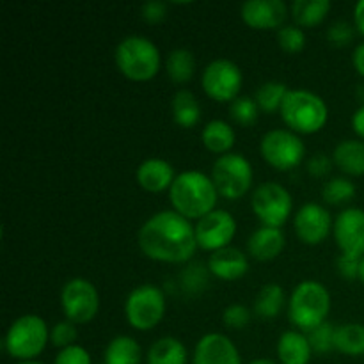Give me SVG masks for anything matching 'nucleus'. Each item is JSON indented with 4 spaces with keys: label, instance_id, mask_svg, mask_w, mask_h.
I'll return each instance as SVG.
<instances>
[{
    "label": "nucleus",
    "instance_id": "nucleus-1",
    "mask_svg": "<svg viewBox=\"0 0 364 364\" xmlns=\"http://www.w3.org/2000/svg\"><path fill=\"white\" fill-rule=\"evenodd\" d=\"M137 240L149 259L162 263H183L198 249L196 226L174 210H164L149 217L139 230Z\"/></svg>",
    "mask_w": 364,
    "mask_h": 364
},
{
    "label": "nucleus",
    "instance_id": "nucleus-2",
    "mask_svg": "<svg viewBox=\"0 0 364 364\" xmlns=\"http://www.w3.org/2000/svg\"><path fill=\"white\" fill-rule=\"evenodd\" d=\"M217 188L210 176L201 171H183L174 178L169 188V198L174 212L187 219H203L215 210Z\"/></svg>",
    "mask_w": 364,
    "mask_h": 364
},
{
    "label": "nucleus",
    "instance_id": "nucleus-3",
    "mask_svg": "<svg viewBox=\"0 0 364 364\" xmlns=\"http://www.w3.org/2000/svg\"><path fill=\"white\" fill-rule=\"evenodd\" d=\"M331 311V294L318 281H302L291 294L288 302V315L291 323L304 333L327 322Z\"/></svg>",
    "mask_w": 364,
    "mask_h": 364
},
{
    "label": "nucleus",
    "instance_id": "nucleus-4",
    "mask_svg": "<svg viewBox=\"0 0 364 364\" xmlns=\"http://www.w3.org/2000/svg\"><path fill=\"white\" fill-rule=\"evenodd\" d=\"M279 112L284 123L299 134H315L322 130L329 117L326 102L308 89H290Z\"/></svg>",
    "mask_w": 364,
    "mask_h": 364
},
{
    "label": "nucleus",
    "instance_id": "nucleus-5",
    "mask_svg": "<svg viewBox=\"0 0 364 364\" xmlns=\"http://www.w3.org/2000/svg\"><path fill=\"white\" fill-rule=\"evenodd\" d=\"M117 68L132 80H149L159 73L160 52L151 39L144 36H127L117 43Z\"/></svg>",
    "mask_w": 364,
    "mask_h": 364
},
{
    "label": "nucleus",
    "instance_id": "nucleus-6",
    "mask_svg": "<svg viewBox=\"0 0 364 364\" xmlns=\"http://www.w3.org/2000/svg\"><path fill=\"white\" fill-rule=\"evenodd\" d=\"M50 341L46 322L38 315H23L14 320L4 338V347L18 361H32L45 350Z\"/></svg>",
    "mask_w": 364,
    "mask_h": 364
},
{
    "label": "nucleus",
    "instance_id": "nucleus-7",
    "mask_svg": "<svg viewBox=\"0 0 364 364\" xmlns=\"http://www.w3.org/2000/svg\"><path fill=\"white\" fill-rule=\"evenodd\" d=\"M212 180L226 199H238L251 188L252 166L240 153H226L213 162Z\"/></svg>",
    "mask_w": 364,
    "mask_h": 364
},
{
    "label": "nucleus",
    "instance_id": "nucleus-8",
    "mask_svg": "<svg viewBox=\"0 0 364 364\" xmlns=\"http://www.w3.org/2000/svg\"><path fill=\"white\" fill-rule=\"evenodd\" d=\"M124 315L134 329H153L166 315V295L153 284H141L127 297Z\"/></svg>",
    "mask_w": 364,
    "mask_h": 364
},
{
    "label": "nucleus",
    "instance_id": "nucleus-9",
    "mask_svg": "<svg viewBox=\"0 0 364 364\" xmlns=\"http://www.w3.org/2000/svg\"><path fill=\"white\" fill-rule=\"evenodd\" d=\"M251 206L263 226L281 228L294 210V201L283 185L277 181H265L252 192Z\"/></svg>",
    "mask_w": 364,
    "mask_h": 364
},
{
    "label": "nucleus",
    "instance_id": "nucleus-10",
    "mask_svg": "<svg viewBox=\"0 0 364 364\" xmlns=\"http://www.w3.org/2000/svg\"><path fill=\"white\" fill-rule=\"evenodd\" d=\"M259 149L265 162L281 171L294 169L306 155V146L302 139L295 132L281 130V128L267 132L263 135Z\"/></svg>",
    "mask_w": 364,
    "mask_h": 364
},
{
    "label": "nucleus",
    "instance_id": "nucleus-11",
    "mask_svg": "<svg viewBox=\"0 0 364 364\" xmlns=\"http://www.w3.org/2000/svg\"><path fill=\"white\" fill-rule=\"evenodd\" d=\"M60 304L66 318L73 323H87L96 316L100 308V295L95 284L84 277H75L64 284L60 291Z\"/></svg>",
    "mask_w": 364,
    "mask_h": 364
},
{
    "label": "nucleus",
    "instance_id": "nucleus-12",
    "mask_svg": "<svg viewBox=\"0 0 364 364\" xmlns=\"http://www.w3.org/2000/svg\"><path fill=\"white\" fill-rule=\"evenodd\" d=\"M203 89L210 98L217 100V102H233L238 98L240 92L242 82V71L237 63L230 59H213L208 66L203 70Z\"/></svg>",
    "mask_w": 364,
    "mask_h": 364
},
{
    "label": "nucleus",
    "instance_id": "nucleus-13",
    "mask_svg": "<svg viewBox=\"0 0 364 364\" xmlns=\"http://www.w3.org/2000/svg\"><path fill=\"white\" fill-rule=\"evenodd\" d=\"M235 233H237V220L226 210H213L196 224L198 245L205 251L215 252L219 249L230 247Z\"/></svg>",
    "mask_w": 364,
    "mask_h": 364
},
{
    "label": "nucleus",
    "instance_id": "nucleus-14",
    "mask_svg": "<svg viewBox=\"0 0 364 364\" xmlns=\"http://www.w3.org/2000/svg\"><path fill=\"white\" fill-rule=\"evenodd\" d=\"M294 228L297 237L308 245L322 244L331 233L333 220H331L329 212L318 203H306L295 213Z\"/></svg>",
    "mask_w": 364,
    "mask_h": 364
},
{
    "label": "nucleus",
    "instance_id": "nucleus-15",
    "mask_svg": "<svg viewBox=\"0 0 364 364\" xmlns=\"http://www.w3.org/2000/svg\"><path fill=\"white\" fill-rule=\"evenodd\" d=\"M334 240L343 255L364 256V210L347 208L334 220Z\"/></svg>",
    "mask_w": 364,
    "mask_h": 364
},
{
    "label": "nucleus",
    "instance_id": "nucleus-16",
    "mask_svg": "<svg viewBox=\"0 0 364 364\" xmlns=\"http://www.w3.org/2000/svg\"><path fill=\"white\" fill-rule=\"evenodd\" d=\"M192 364H242V359L230 338L220 333H210L196 345Z\"/></svg>",
    "mask_w": 364,
    "mask_h": 364
},
{
    "label": "nucleus",
    "instance_id": "nucleus-17",
    "mask_svg": "<svg viewBox=\"0 0 364 364\" xmlns=\"http://www.w3.org/2000/svg\"><path fill=\"white\" fill-rule=\"evenodd\" d=\"M240 13L249 27L281 28L287 18V4L283 0H247L242 4Z\"/></svg>",
    "mask_w": 364,
    "mask_h": 364
},
{
    "label": "nucleus",
    "instance_id": "nucleus-18",
    "mask_svg": "<svg viewBox=\"0 0 364 364\" xmlns=\"http://www.w3.org/2000/svg\"><path fill=\"white\" fill-rule=\"evenodd\" d=\"M210 274L224 281L240 279L247 274L249 262L247 256L237 247H224L219 251L212 252L208 259Z\"/></svg>",
    "mask_w": 364,
    "mask_h": 364
},
{
    "label": "nucleus",
    "instance_id": "nucleus-19",
    "mask_svg": "<svg viewBox=\"0 0 364 364\" xmlns=\"http://www.w3.org/2000/svg\"><path fill=\"white\" fill-rule=\"evenodd\" d=\"M135 176H137V183L144 191L149 192H162L166 188H171L174 178H176L171 162L164 159H156V156L146 159L144 162L139 164Z\"/></svg>",
    "mask_w": 364,
    "mask_h": 364
},
{
    "label": "nucleus",
    "instance_id": "nucleus-20",
    "mask_svg": "<svg viewBox=\"0 0 364 364\" xmlns=\"http://www.w3.org/2000/svg\"><path fill=\"white\" fill-rule=\"evenodd\" d=\"M247 249L258 262H270L284 249V235L281 228L262 226L249 237Z\"/></svg>",
    "mask_w": 364,
    "mask_h": 364
},
{
    "label": "nucleus",
    "instance_id": "nucleus-21",
    "mask_svg": "<svg viewBox=\"0 0 364 364\" xmlns=\"http://www.w3.org/2000/svg\"><path fill=\"white\" fill-rule=\"evenodd\" d=\"M313 348L306 334L299 331H287L277 341V355L281 364H308L311 361Z\"/></svg>",
    "mask_w": 364,
    "mask_h": 364
},
{
    "label": "nucleus",
    "instance_id": "nucleus-22",
    "mask_svg": "<svg viewBox=\"0 0 364 364\" xmlns=\"http://www.w3.org/2000/svg\"><path fill=\"white\" fill-rule=\"evenodd\" d=\"M333 160L343 173L350 176L364 174V142L358 139H347L334 148Z\"/></svg>",
    "mask_w": 364,
    "mask_h": 364
},
{
    "label": "nucleus",
    "instance_id": "nucleus-23",
    "mask_svg": "<svg viewBox=\"0 0 364 364\" xmlns=\"http://www.w3.org/2000/svg\"><path fill=\"white\" fill-rule=\"evenodd\" d=\"M148 364H187V348L178 338L166 336L149 347Z\"/></svg>",
    "mask_w": 364,
    "mask_h": 364
},
{
    "label": "nucleus",
    "instance_id": "nucleus-24",
    "mask_svg": "<svg viewBox=\"0 0 364 364\" xmlns=\"http://www.w3.org/2000/svg\"><path fill=\"white\" fill-rule=\"evenodd\" d=\"M203 144L210 149L212 153H219V155H226L230 149L235 146V130L223 119H213L206 123L203 128Z\"/></svg>",
    "mask_w": 364,
    "mask_h": 364
},
{
    "label": "nucleus",
    "instance_id": "nucleus-25",
    "mask_svg": "<svg viewBox=\"0 0 364 364\" xmlns=\"http://www.w3.org/2000/svg\"><path fill=\"white\" fill-rule=\"evenodd\" d=\"M142 350L130 336H116L105 348V364H141Z\"/></svg>",
    "mask_w": 364,
    "mask_h": 364
},
{
    "label": "nucleus",
    "instance_id": "nucleus-26",
    "mask_svg": "<svg viewBox=\"0 0 364 364\" xmlns=\"http://www.w3.org/2000/svg\"><path fill=\"white\" fill-rule=\"evenodd\" d=\"M171 107H173L174 121H176L180 127H194V124H198L199 117H201V107H199L198 98H196L194 92H191L188 89H180V91L174 95Z\"/></svg>",
    "mask_w": 364,
    "mask_h": 364
},
{
    "label": "nucleus",
    "instance_id": "nucleus-27",
    "mask_svg": "<svg viewBox=\"0 0 364 364\" xmlns=\"http://www.w3.org/2000/svg\"><path fill=\"white\" fill-rule=\"evenodd\" d=\"M166 70L171 80L176 84H183L194 77L196 71V57L187 48H174L167 53Z\"/></svg>",
    "mask_w": 364,
    "mask_h": 364
},
{
    "label": "nucleus",
    "instance_id": "nucleus-28",
    "mask_svg": "<svg viewBox=\"0 0 364 364\" xmlns=\"http://www.w3.org/2000/svg\"><path fill=\"white\" fill-rule=\"evenodd\" d=\"M334 348L345 355H364V326L363 323H343L336 327Z\"/></svg>",
    "mask_w": 364,
    "mask_h": 364
},
{
    "label": "nucleus",
    "instance_id": "nucleus-29",
    "mask_svg": "<svg viewBox=\"0 0 364 364\" xmlns=\"http://www.w3.org/2000/svg\"><path fill=\"white\" fill-rule=\"evenodd\" d=\"M331 9V0H294L291 14L301 27L318 25Z\"/></svg>",
    "mask_w": 364,
    "mask_h": 364
},
{
    "label": "nucleus",
    "instance_id": "nucleus-30",
    "mask_svg": "<svg viewBox=\"0 0 364 364\" xmlns=\"http://www.w3.org/2000/svg\"><path fill=\"white\" fill-rule=\"evenodd\" d=\"M284 306V290L277 283H269L259 290L255 301V313L262 318H276Z\"/></svg>",
    "mask_w": 364,
    "mask_h": 364
},
{
    "label": "nucleus",
    "instance_id": "nucleus-31",
    "mask_svg": "<svg viewBox=\"0 0 364 364\" xmlns=\"http://www.w3.org/2000/svg\"><path fill=\"white\" fill-rule=\"evenodd\" d=\"M287 95L288 89L284 82L269 80L259 85L255 100L262 110H265V112H276V110H281V105H283Z\"/></svg>",
    "mask_w": 364,
    "mask_h": 364
},
{
    "label": "nucleus",
    "instance_id": "nucleus-32",
    "mask_svg": "<svg viewBox=\"0 0 364 364\" xmlns=\"http://www.w3.org/2000/svg\"><path fill=\"white\" fill-rule=\"evenodd\" d=\"M355 196V185L347 178H333L322 188V198L331 205H341Z\"/></svg>",
    "mask_w": 364,
    "mask_h": 364
},
{
    "label": "nucleus",
    "instance_id": "nucleus-33",
    "mask_svg": "<svg viewBox=\"0 0 364 364\" xmlns=\"http://www.w3.org/2000/svg\"><path fill=\"white\" fill-rule=\"evenodd\" d=\"M231 117L242 127H251L258 121V103L251 96H238L231 102Z\"/></svg>",
    "mask_w": 364,
    "mask_h": 364
},
{
    "label": "nucleus",
    "instance_id": "nucleus-34",
    "mask_svg": "<svg viewBox=\"0 0 364 364\" xmlns=\"http://www.w3.org/2000/svg\"><path fill=\"white\" fill-rule=\"evenodd\" d=\"M208 274L210 269L203 265V263H191L181 272L180 283L185 291H188V294H198V291L205 290L206 284H208Z\"/></svg>",
    "mask_w": 364,
    "mask_h": 364
},
{
    "label": "nucleus",
    "instance_id": "nucleus-35",
    "mask_svg": "<svg viewBox=\"0 0 364 364\" xmlns=\"http://www.w3.org/2000/svg\"><path fill=\"white\" fill-rule=\"evenodd\" d=\"M309 345H311L313 352L316 354H327V352L334 350V336H336V327L331 322H323L322 326L315 327L309 331L308 334Z\"/></svg>",
    "mask_w": 364,
    "mask_h": 364
},
{
    "label": "nucleus",
    "instance_id": "nucleus-36",
    "mask_svg": "<svg viewBox=\"0 0 364 364\" xmlns=\"http://www.w3.org/2000/svg\"><path fill=\"white\" fill-rule=\"evenodd\" d=\"M277 43L287 52H301L306 45V34L297 25H283L277 31Z\"/></svg>",
    "mask_w": 364,
    "mask_h": 364
},
{
    "label": "nucleus",
    "instance_id": "nucleus-37",
    "mask_svg": "<svg viewBox=\"0 0 364 364\" xmlns=\"http://www.w3.org/2000/svg\"><path fill=\"white\" fill-rule=\"evenodd\" d=\"M77 327H75L73 322L66 320V322H57L55 326L50 331V343L57 348H68L71 345H75L77 341Z\"/></svg>",
    "mask_w": 364,
    "mask_h": 364
},
{
    "label": "nucleus",
    "instance_id": "nucleus-38",
    "mask_svg": "<svg viewBox=\"0 0 364 364\" xmlns=\"http://www.w3.org/2000/svg\"><path fill=\"white\" fill-rule=\"evenodd\" d=\"M223 322L230 329H244L251 322V309L242 304H231L224 309Z\"/></svg>",
    "mask_w": 364,
    "mask_h": 364
},
{
    "label": "nucleus",
    "instance_id": "nucleus-39",
    "mask_svg": "<svg viewBox=\"0 0 364 364\" xmlns=\"http://www.w3.org/2000/svg\"><path fill=\"white\" fill-rule=\"evenodd\" d=\"M354 38V27L348 21L338 20L329 25L327 28V39L336 46H345L352 41Z\"/></svg>",
    "mask_w": 364,
    "mask_h": 364
},
{
    "label": "nucleus",
    "instance_id": "nucleus-40",
    "mask_svg": "<svg viewBox=\"0 0 364 364\" xmlns=\"http://www.w3.org/2000/svg\"><path fill=\"white\" fill-rule=\"evenodd\" d=\"M53 364H91V355L80 345H71L57 354Z\"/></svg>",
    "mask_w": 364,
    "mask_h": 364
},
{
    "label": "nucleus",
    "instance_id": "nucleus-41",
    "mask_svg": "<svg viewBox=\"0 0 364 364\" xmlns=\"http://www.w3.org/2000/svg\"><path fill=\"white\" fill-rule=\"evenodd\" d=\"M336 269L340 276L347 277V279H354L359 277V269H361V258L350 255H343L341 252L336 259Z\"/></svg>",
    "mask_w": 364,
    "mask_h": 364
},
{
    "label": "nucleus",
    "instance_id": "nucleus-42",
    "mask_svg": "<svg viewBox=\"0 0 364 364\" xmlns=\"http://www.w3.org/2000/svg\"><path fill=\"white\" fill-rule=\"evenodd\" d=\"M167 13V6L162 0H148V2L142 4L141 14L144 20L151 21V23H156V21L164 20Z\"/></svg>",
    "mask_w": 364,
    "mask_h": 364
},
{
    "label": "nucleus",
    "instance_id": "nucleus-43",
    "mask_svg": "<svg viewBox=\"0 0 364 364\" xmlns=\"http://www.w3.org/2000/svg\"><path fill=\"white\" fill-rule=\"evenodd\" d=\"M308 171L313 176H326L331 171V159L323 153H316L308 160Z\"/></svg>",
    "mask_w": 364,
    "mask_h": 364
},
{
    "label": "nucleus",
    "instance_id": "nucleus-44",
    "mask_svg": "<svg viewBox=\"0 0 364 364\" xmlns=\"http://www.w3.org/2000/svg\"><path fill=\"white\" fill-rule=\"evenodd\" d=\"M352 128H354V132L359 137L364 139V105L359 107L354 112V116H352Z\"/></svg>",
    "mask_w": 364,
    "mask_h": 364
},
{
    "label": "nucleus",
    "instance_id": "nucleus-45",
    "mask_svg": "<svg viewBox=\"0 0 364 364\" xmlns=\"http://www.w3.org/2000/svg\"><path fill=\"white\" fill-rule=\"evenodd\" d=\"M352 60H354L355 70H358L359 73H361L363 77H364V43H361V45L355 46L354 57H352Z\"/></svg>",
    "mask_w": 364,
    "mask_h": 364
},
{
    "label": "nucleus",
    "instance_id": "nucleus-46",
    "mask_svg": "<svg viewBox=\"0 0 364 364\" xmlns=\"http://www.w3.org/2000/svg\"><path fill=\"white\" fill-rule=\"evenodd\" d=\"M354 18H355V27L364 34V0H359L354 7Z\"/></svg>",
    "mask_w": 364,
    "mask_h": 364
},
{
    "label": "nucleus",
    "instance_id": "nucleus-47",
    "mask_svg": "<svg viewBox=\"0 0 364 364\" xmlns=\"http://www.w3.org/2000/svg\"><path fill=\"white\" fill-rule=\"evenodd\" d=\"M249 364H276V363L270 361V359H256V361H251Z\"/></svg>",
    "mask_w": 364,
    "mask_h": 364
},
{
    "label": "nucleus",
    "instance_id": "nucleus-48",
    "mask_svg": "<svg viewBox=\"0 0 364 364\" xmlns=\"http://www.w3.org/2000/svg\"><path fill=\"white\" fill-rule=\"evenodd\" d=\"M359 279L364 283V256L361 258V269H359Z\"/></svg>",
    "mask_w": 364,
    "mask_h": 364
},
{
    "label": "nucleus",
    "instance_id": "nucleus-49",
    "mask_svg": "<svg viewBox=\"0 0 364 364\" xmlns=\"http://www.w3.org/2000/svg\"><path fill=\"white\" fill-rule=\"evenodd\" d=\"M18 364H43V363H38V361H23V363H18Z\"/></svg>",
    "mask_w": 364,
    "mask_h": 364
},
{
    "label": "nucleus",
    "instance_id": "nucleus-50",
    "mask_svg": "<svg viewBox=\"0 0 364 364\" xmlns=\"http://www.w3.org/2000/svg\"><path fill=\"white\" fill-rule=\"evenodd\" d=\"M103 364H105V363H103Z\"/></svg>",
    "mask_w": 364,
    "mask_h": 364
}]
</instances>
